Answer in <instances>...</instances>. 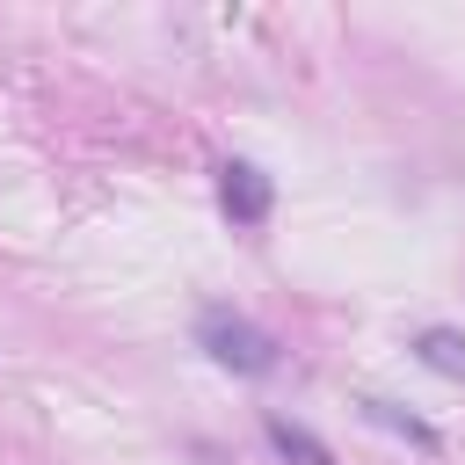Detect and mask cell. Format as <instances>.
<instances>
[{"label": "cell", "instance_id": "obj_3", "mask_svg": "<svg viewBox=\"0 0 465 465\" xmlns=\"http://www.w3.org/2000/svg\"><path fill=\"white\" fill-rule=\"evenodd\" d=\"M262 436H269V450H276V458H291V465H334V450H327L312 429L283 421V414H262Z\"/></svg>", "mask_w": 465, "mask_h": 465}, {"label": "cell", "instance_id": "obj_5", "mask_svg": "<svg viewBox=\"0 0 465 465\" xmlns=\"http://www.w3.org/2000/svg\"><path fill=\"white\" fill-rule=\"evenodd\" d=\"M363 414L378 421V429H392V436H407L414 450H443V436L421 421V414H407V407H392V400H363Z\"/></svg>", "mask_w": 465, "mask_h": 465}, {"label": "cell", "instance_id": "obj_1", "mask_svg": "<svg viewBox=\"0 0 465 465\" xmlns=\"http://www.w3.org/2000/svg\"><path fill=\"white\" fill-rule=\"evenodd\" d=\"M196 349H203L211 363L240 371V378H262V371H276V334H269L262 320L232 312V305H203V312H196Z\"/></svg>", "mask_w": 465, "mask_h": 465}, {"label": "cell", "instance_id": "obj_2", "mask_svg": "<svg viewBox=\"0 0 465 465\" xmlns=\"http://www.w3.org/2000/svg\"><path fill=\"white\" fill-rule=\"evenodd\" d=\"M218 203H225V218H232V225H262V218H269V203H276V189H269V174H262V167L225 160V167H218Z\"/></svg>", "mask_w": 465, "mask_h": 465}, {"label": "cell", "instance_id": "obj_4", "mask_svg": "<svg viewBox=\"0 0 465 465\" xmlns=\"http://www.w3.org/2000/svg\"><path fill=\"white\" fill-rule=\"evenodd\" d=\"M414 356H421L429 371H443V378L465 385V334H458V327H421V334H414Z\"/></svg>", "mask_w": 465, "mask_h": 465}]
</instances>
